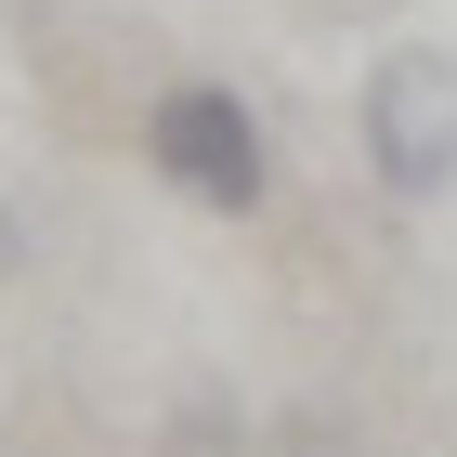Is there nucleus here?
I'll list each match as a JSON object with an SVG mask.
<instances>
[{
  "label": "nucleus",
  "mask_w": 457,
  "mask_h": 457,
  "mask_svg": "<svg viewBox=\"0 0 457 457\" xmlns=\"http://www.w3.org/2000/svg\"><path fill=\"white\" fill-rule=\"evenodd\" d=\"M366 157H379V183L405 210L457 183V53L445 39L379 53V79H366Z\"/></svg>",
  "instance_id": "obj_2"
},
{
  "label": "nucleus",
  "mask_w": 457,
  "mask_h": 457,
  "mask_svg": "<svg viewBox=\"0 0 457 457\" xmlns=\"http://www.w3.org/2000/svg\"><path fill=\"white\" fill-rule=\"evenodd\" d=\"M144 157H157L170 196H196V210H222V222H248L275 196V144H262V118H248L222 79H170V92L144 105Z\"/></svg>",
  "instance_id": "obj_1"
}]
</instances>
